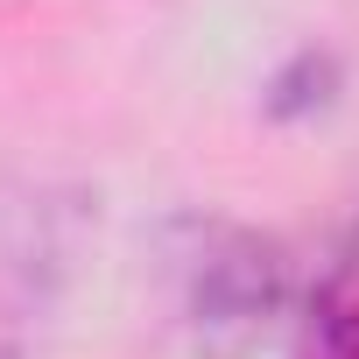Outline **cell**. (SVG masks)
Instances as JSON below:
<instances>
[{
	"label": "cell",
	"instance_id": "obj_1",
	"mask_svg": "<svg viewBox=\"0 0 359 359\" xmlns=\"http://www.w3.org/2000/svg\"><path fill=\"white\" fill-rule=\"evenodd\" d=\"M282 303H289V261L275 240L226 226V219L176 226V317L212 352L247 345Z\"/></svg>",
	"mask_w": 359,
	"mask_h": 359
},
{
	"label": "cell",
	"instance_id": "obj_3",
	"mask_svg": "<svg viewBox=\"0 0 359 359\" xmlns=\"http://www.w3.org/2000/svg\"><path fill=\"white\" fill-rule=\"evenodd\" d=\"M331 78H338V71H331V57L303 50V57L275 78V99H268V106H275V113H310V106H324V99H331Z\"/></svg>",
	"mask_w": 359,
	"mask_h": 359
},
{
	"label": "cell",
	"instance_id": "obj_2",
	"mask_svg": "<svg viewBox=\"0 0 359 359\" xmlns=\"http://www.w3.org/2000/svg\"><path fill=\"white\" fill-rule=\"evenodd\" d=\"M303 359H359V289L352 282H324L310 296Z\"/></svg>",
	"mask_w": 359,
	"mask_h": 359
}]
</instances>
